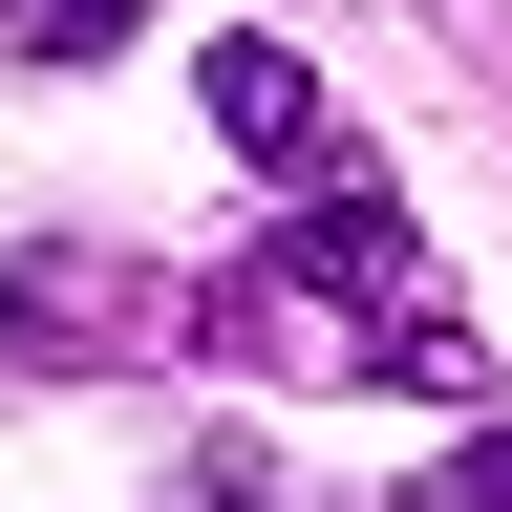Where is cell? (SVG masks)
<instances>
[{
    "label": "cell",
    "instance_id": "obj_3",
    "mask_svg": "<svg viewBox=\"0 0 512 512\" xmlns=\"http://www.w3.org/2000/svg\"><path fill=\"white\" fill-rule=\"evenodd\" d=\"M128 22H150V0H0V43H22V64H107Z\"/></svg>",
    "mask_w": 512,
    "mask_h": 512
},
{
    "label": "cell",
    "instance_id": "obj_1",
    "mask_svg": "<svg viewBox=\"0 0 512 512\" xmlns=\"http://www.w3.org/2000/svg\"><path fill=\"white\" fill-rule=\"evenodd\" d=\"M214 320H235L256 363H320V384H470V363H491L470 320H448V278L406 256L384 171L278 192V256H256V278H214Z\"/></svg>",
    "mask_w": 512,
    "mask_h": 512
},
{
    "label": "cell",
    "instance_id": "obj_2",
    "mask_svg": "<svg viewBox=\"0 0 512 512\" xmlns=\"http://www.w3.org/2000/svg\"><path fill=\"white\" fill-rule=\"evenodd\" d=\"M192 107H214V150H235L256 192H342V171H363V128L320 107L299 43H214V64H192Z\"/></svg>",
    "mask_w": 512,
    "mask_h": 512
},
{
    "label": "cell",
    "instance_id": "obj_4",
    "mask_svg": "<svg viewBox=\"0 0 512 512\" xmlns=\"http://www.w3.org/2000/svg\"><path fill=\"white\" fill-rule=\"evenodd\" d=\"M406 512H512V427H470V448H448V470H427Z\"/></svg>",
    "mask_w": 512,
    "mask_h": 512
}]
</instances>
